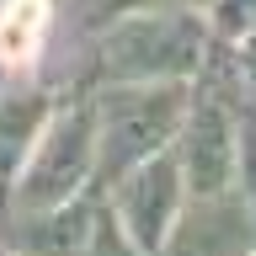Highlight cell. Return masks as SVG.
Segmentation results:
<instances>
[{
	"mask_svg": "<svg viewBox=\"0 0 256 256\" xmlns=\"http://www.w3.org/2000/svg\"><path fill=\"white\" fill-rule=\"evenodd\" d=\"M91 166H96V118H91V107H75L38 139V155H32L16 198H22L27 214L64 208L80 192V182L91 176Z\"/></svg>",
	"mask_w": 256,
	"mask_h": 256,
	"instance_id": "cell-3",
	"label": "cell"
},
{
	"mask_svg": "<svg viewBox=\"0 0 256 256\" xmlns=\"http://www.w3.org/2000/svg\"><path fill=\"white\" fill-rule=\"evenodd\" d=\"M203 64V27L192 11H139L102 38V75L118 86H176Z\"/></svg>",
	"mask_w": 256,
	"mask_h": 256,
	"instance_id": "cell-2",
	"label": "cell"
},
{
	"mask_svg": "<svg viewBox=\"0 0 256 256\" xmlns=\"http://www.w3.org/2000/svg\"><path fill=\"white\" fill-rule=\"evenodd\" d=\"M256 246V214L240 198H198L187 214H176L166 256H251Z\"/></svg>",
	"mask_w": 256,
	"mask_h": 256,
	"instance_id": "cell-5",
	"label": "cell"
},
{
	"mask_svg": "<svg viewBox=\"0 0 256 256\" xmlns=\"http://www.w3.org/2000/svg\"><path fill=\"white\" fill-rule=\"evenodd\" d=\"M43 123H48V96L43 91H11L0 102V187L16 182L27 150H38Z\"/></svg>",
	"mask_w": 256,
	"mask_h": 256,
	"instance_id": "cell-7",
	"label": "cell"
},
{
	"mask_svg": "<svg viewBox=\"0 0 256 256\" xmlns=\"http://www.w3.org/2000/svg\"><path fill=\"white\" fill-rule=\"evenodd\" d=\"M235 166H240V176H246V208L256 214V118H246V123H240Z\"/></svg>",
	"mask_w": 256,
	"mask_h": 256,
	"instance_id": "cell-10",
	"label": "cell"
},
{
	"mask_svg": "<svg viewBox=\"0 0 256 256\" xmlns=\"http://www.w3.org/2000/svg\"><path fill=\"white\" fill-rule=\"evenodd\" d=\"M219 32H256V0H219Z\"/></svg>",
	"mask_w": 256,
	"mask_h": 256,
	"instance_id": "cell-11",
	"label": "cell"
},
{
	"mask_svg": "<svg viewBox=\"0 0 256 256\" xmlns=\"http://www.w3.org/2000/svg\"><path fill=\"white\" fill-rule=\"evenodd\" d=\"M235 64H240V75H246V86H251V91H256V32H251V38H246V48H240V54H235Z\"/></svg>",
	"mask_w": 256,
	"mask_h": 256,
	"instance_id": "cell-12",
	"label": "cell"
},
{
	"mask_svg": "<svg viewBox=\"0 0 256 256\" xmlns=\"http://www.w3.org/2000/svg\"><path fill=\"white\" fill-rule=\"evenodd\" d=\"M187 123V187L198 198H224L230 182H235V118L230 107L219 102V91H203L198 96V107L182 118Z\"/></svg>",
	"mask_w": 256,
	"mask_h": 256,
	"instance_id": "cell-6",
	"label": "cell"
},
{
	"mask_svg": "<svg viewBox=\"0 0 256 256\" xmlns=\"http://www.w3.org/2000/svg\"><path fill=\"white\" fill-rule=\"evenodd\" d=\"M48 27V0H11L0 11V59H27Z\"/></svg>",
	"mask_w": 256,
	"mask_h": 256,
	"instance_id": "cell-9",
	"label": "cell"
},
{
	"mask_svg": "<svg viewBox=\"0 0 256 256\" xmlns=\"http://www.w3.org/2000/svg\"><path fill=\"white\" fill-rule=\"evenodd\" d=\"M123 6H139V11H187L198 0H123Z\"/></svg>",
	"mask_w": 256,
	"mask_h": 256,
	"instance_id": "cell-13",
	"label": "cell"
},
{
	"mask_svg": "<svg viewBox=\"0 0 256 256\" xmlns=\"http://www.w3.org/2000/svg\"><path fill=\"white\" fill-rule=\"evenodd\" d=\"M176 214H182V171H176V160L155 155L118 182V230H123V240L134 251L166 246Z\"/></svg>",
	"mask_w": 256,
	"mask_h": 256,
	"instance_id": "cell-4",
	"label": "cell"
},
{
	"mask_svg": "<svg viewBox=\"0 0 256 256\" xmlns=\"http://www.w3.org/2000/svg\"><path fill=\"white\" fill-rule=\"evenodd\" d=\"M96 118V166L102 182H123L139 171L144 160L160 155V144L171 139L187 118V91L182 86H118L102 96Z\"/></svg>",
	"mask_w": 256,
	"mask_h": 256,
	"instance_id": "cell-1",
	"label": "cell"
},
{
	"mask_svg": "<svg viewBox=\"0 0 256 256\" xmlns=\"http://www.w3.org/2000/svg\"><path fill=\"white\" fill-rule=\"evenodd\" d=\"M91 230H96V214L86 203H64V208H48V214H32L22 224V246L32 256H86L91 246Z\"/></svg>",
	"mask_w": 256,
	"mask_h": 256,
	"instance_id": "cell-8",
	"label": "cell"
}]
</instances>
